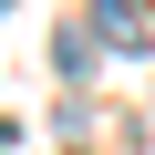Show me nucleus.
Wrapping results in <instances>:
<instances>
[{
    "mask_svg": "<svg viewBox=\"0 0 155 155\" xmlns=\"http://www.w3.org/2000/svg\"><path fill=\"white\" fill-rule=\"evenodd\" d=\"M93 52H134V62H145V52H155V21L134 11V0H93Z\"/></svg>",
    "mask_w": 155,
    "mask_h": 155,
    "instance_id": "f257e3e1",
    "label": "nucleus"
},
{
    "mask_svg": "<svg viewBox=\"0 0 155 155\" xmlns=\"http://www.w3.org/2000/svg\"><path fill=\"white\" fill-rule=\"evenodd\" d=\"M52 72H62V83H83V72H93V31H62V41H52Z\"/></svg>",
    "mask_w": 155,
    "mask_h": 155,
    "instance_id": "f03ea898",
    "label": "nucleus"
}]
</instances>
